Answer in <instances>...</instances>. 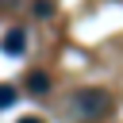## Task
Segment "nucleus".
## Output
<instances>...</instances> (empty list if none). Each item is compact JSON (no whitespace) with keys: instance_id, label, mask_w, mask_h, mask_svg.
Segmentation results:
<instances>
[{"instance_id":"4","label":"nucleus","mask_w":123,"mask_h":123,"mask_svg":"<svg viewBox=\"0 0 123 123\" xmlns=\"http://www.w3.org/2000/svg\"><path fill=\"white\" fill-rule=\"evenodd\" d=\"M15 100H19V88H15V85H8V81H0V111L15 108Z\"/></svg>"},{"instance_id":"1","label":"nucleus","mask_w":123,"mask_h":123,"mask_svg":"<svg viewBox=\"0 0 123 123\" xmlns=\"http://www.w3.org/2000/svg\"><path fill=\"white\" fill-rule=\"evenodd\" d=\"M73 108H77V115H85V119H100V115L111 111V96H108L104 88H85V92H77Z\"/></svg>"},{"instance_id":"5","label":"nucleus","mask_w":123,"mask_h":123,"mask_svg":"<svg viewBox=\"0 0 123 123\" xmlns=\"http://www.w3.org/2000/svg\"><path fill=\"white\" fill-rule=\"evenodd\" d=\"M54 12H58V4H54V0H35V15H38V19H50Z\"/></svg>"},{"instance_id":"6","label":"nucleus","mask_w":123,"mask_h":123,"mask_svg":"<svg viewBox=\"0 0 123 123\" xmlns=\"http://www.w3.org/2000/svg\"><path fill=\"white\" fill-rule=\"evenodd\" d=\"M15 123H42L38 115H23V119H15Z\"/></svg>"},{"instance_id":"3","label":"nucleus","mask_w":123,"mask_h":123,"mask_svg":"<svg viewBox=\"0 0 123 123\" xmlns=\"http://www.w3.org/2000/svg\"><path fill=\"white\" fill-rule=\"evenodd\" d=\"M27 92H31V96H46V92H50V77H46L42 69H35V73L27 77Z\"/></svg>"},{"instance_id":"2","label":"nucleus","mask_w":123,"mask_h":123,"mask_svg":"<svg viewBox=\"0 0 123 123\" xmlns=\"http://www.w3.org/2000/svg\"><path fill=\"white\" fill-rule=\"evenodd\" d=\"M0 50H4L8 58H23V54H27V31H23V27H8V31L0 35Z\"/></svg>"}]
</instances>
